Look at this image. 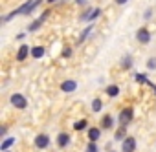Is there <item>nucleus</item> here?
I'll return each mask as SVG.
<instances>
[{"label": "nucleus", "instance_id": "nucleus-21", "mask_svg": "<svg viewBox=\"0 0 156 152\" xmlns=\"http://www.w3.org/2000/svg\"><path fill=\"white\" fill-rule=\"evenodd\" d=\"M136 81H138L140 85H149V86H152V83H151V81L145 77L143 73H136Z\"/></svg>", "mask_w": 156, "mask_h": 152}, {"label": "nucleus", "instance_id": "nucleus-17", "mask_svg": "<svg viewBox=\"0 0 156 152\" xmlns=\"http://www.w3.org/2000/svg\"><path fill=\"white\" fill-rule=\"evenodd\" d=\"M99 136H101L99 128H88V141H98Z\"/></svg>", "mask_w": 156, "mask_h": 152}, {"label": "nucleus", "instance_id": "nucleus-13", "mask_svg": "<svg viewBox=\"0 0 156 152\" xmlns=\"http://www.w3.org/2000/svg\"><path fill=\"white\" fill-rule=\"evenodd\" d=\"M44 53H46V51H44L42 46H33V48H31V57H33V59H41V57H44Z\"/></svg>", "mask_w": 156, "mask_h": 152}, {"label": "nucleus", "instance_id": "nucleus-7", "mask_svg": "<svg viewBox=\"0 0 156 152\" xmlns=\"http://www.w3.org/2000/svg\"><path fill=\"white\" fill-rule=\"evenodd\" d=\"M46 17H48V11H44L37 20H33V22L28 26V31H37V29H41V26H42V22L46 20Z\"/></svg>", "mask_w": 156, "mask_h": 152}, {"label": "nucleus", "instance_id": "nucleus-11", "mask_svg": "<svg viewBox=\"0 0 156 152\" xmlns=\"http://www.w3.org/2000/svg\"><path fill=\"white\" fill-rule=\"evenodd\" d=\"M68 143H70V136H68L66 132H61V134L57 136V147L64 148V147H68Z\"/></svg>", "mask_w": 156, "mask_h": 152}, {"label": "nucleus", "instance_id": "nucleus-20", "mask_svg": "<svg viewBox=\"0 0 156 152\" xmlns=\"http://www.w3.org/2000/svg\"><path fill=\"white\" fill-rule=\"evenodd\" d=\"M101 108H103V101L99 97H96L92 101V112H101Z\"/></svg>", "mask_w": 156, "mask_h": 152}, {"label": "nucleus", "instance_id": "nucleus-23", "mask_svg": "<svg viewBox=\"0 0 156 152\" xmlns=\"http://www.w3.org/2000/svg\"><path fill=\"white\" fill-rule=\"evenodd\" d=\"M147 70H156V57H151L147 60Z\"/></svg>", "mask_w": 156, "mask_h": 152}, {"label": "nucleus", "instance_id": "nucleus-25", "mask_svg": "<svg viewBox=\"0 0 156 152\" xmlns=\"http://www.w3.org/2000/svg\"><path fill=\"white\" fill-rule=\"evenodd\" d=\"M62 57H64V59L72 57V48H64V50H62Z\"/></svg>", "mask_w": 156, "mask_h": 152}, {"label": "nucleus", "instance_id": "nucleus-4", "mask_svg": "<svg viewBox=\"0 0 156 152\" xmlns=\"http://www.w3.org/2000/svg\"><path fill=\"white\" fill-rule=\"evenodd\" d=\"M136 39H138L140 44H149V42H151V31H149L147 28H140V29L136 31Z\"/></svg>", "mask_w": 156, "mask_h": 152}, {"label": "nucleus", "instance_id": "nucleus-3", "mask_svg": "<svg viewBox=\"0 0 156 152\" xmlns=\"http://www.w3.org/2000/svg\"><path fill=\"white\" fill-rule=\"evenodd\" d=\"M11 105H13L15 108L24 110V108L28 106V99H26L22 94H13V95H11Z\"/></svg>", "mask_w": 156, "mask_h": 152}, {"label": "nucleus", "instance_id": "nucleus-18", "mask_svg": "<svg viewBox=\"0 0 156 152\" xmlns=\"http://www.w3.org/2000/svg\"><path fill=\"white\" fill-rule=\"evenodd\" d=\"M94 29V24H88L83 31H81V35H79V39H77V40H79V42H83V40H87V37L90 35V31Z\"/></svg>", "mask_w": 156, "mask_h": 152}, {"label": "nucleus", "instance_id": "nucleus-8", "mask_svg": "<svg viewBox=\"0 0 156 152\" xmlns=\"http://www.w3.org/2000/svg\"><path fill=\"white\" fill-rule=\"evenodd\" d=\"M99 15H101V9H99V8H92V11H87V13L81 15V20H88V22H92V20L98 19Z\"/></svg>", "mask_w": 156, "mask_h": 152}, {"label": "nucleus", "instance_id": "nucleus-14", "mask_svg": "<svg viewBox=\"0 0 156 152\" xmlns=\"http://www.w3.org/2000/svg\"><path fill=\"white\" fill-rule=\"evenodd\" d=\"M112 125H114V119H112V116L105 114V116H103V121H101V126H103L105 130H108V128H112Z\"/></svg>", "mask_w": 156, "mask_h": 152}, {"label": "nucleus", "instance_id": "nucleus-1", "mask_svg": "<svg viewBox=\"0 0 156 152\" xmlns=\"http://www.w3.org/2000/svg\"><path fill=\"white\" fill-rule=\"evenodd\" d=\"M41 2H42V0H30V2L22 4L20 8H17L15 11L8 13V15L2 19V20H4V22H8V20H11V19H13V17H17V15H30V13H31V11H33V9H35L39 4H41Z\"/></svg>", "mask_w": 156, "mask_h": 152}, {"label": "nucleus", "instance_id": "nucleus-22", "mask_svg": "<svg viewBox=\"0 0 156 152\" xmlns=\"http://www.w3.org/2000/svg\"><path fill=\"white\" fill-rule=\"evenodd\" d=\"M121 66H123L125 70H129V68L132 66V55H125L123 60H121Z\"/></svg>", "mask_w": 156, "mask_h": 152}, {"label": "nucleus", "instance_id": "nucleus-29", "mask_svg": "<svg viewBox=\"0 0 156 152\" xmlns=\"http://www.w3.org/2000/svg\"><path fill=\"white\" fill-rule=\"evenodd\" d=\"M48 2H50V4H53V2H57V0H48Z\"/></svg>", "mask_w": 156, "mask_h": 152}, {"label": "nucleus", "instance_id": "nucleus-27", "mask_svg": "<svg viewBox=\"0 0 156 152\" xmlns=\"http://www.w3.org/2000/svg\"><path fill=\"white\" fill-rule=\"evenodd\" d=\"M127 2H129V0H116L118 6H123V4H127Z\"/></svg>", "mask_w": 156, "mask_h": 152}, {"label": "nucleus", "instance_id": "nucleus-15", "mask_svg": "<svg viewBox=\"0 0 156 152\" xmlns=\"http://www.w3.org/2000/svg\"><path fill=\"white\" fill-rule=\"evenodd\" d=\"M125 134H127V126H125V125H121V126L116 130L114 139H116V141H123V139H125Z\"/></svg>", "mask_w": 156, "mask_h": 152}, {"label": "nucleus", "instance_id": "nucleus-31", "mask_svg": "<svg viewBox=\"0 0 156 152\" xmlns=\"http://www.w3.org/2000/svg\"><path fill=\"white\" fill-rule=\"evenodd\" d=\"M4 152H9V150H4Z\"/></svg>", "mask_w": 156, "mask_h": 152}, {"label": "nucleus", "instance_id": "nucleus-6", "mask_svg": "<svg viewBox=\"0 0 156 152\" xmlns=\"http://www.w3.org/2000/svg\"><path fill=\"white\" fill-rule=\"evenodd\" d=\"M48 145H50V136L48 134H39L35 137V147L37 148H48Z\"/></svg>", "mask_w": 156, "mask_h": 152}, {"label": "nucleus", "instance_id": "nucleus-9", "mask_svg": "<svg viewBox=\"0 0 156 152\" xmlns=\"http://www.w3.org/2000/svg\"><path fill=\"white\" fill-rule=\"evenodd\" d=\"M77 90V83L75 81H64V83H61V92H64V94H72V92H75Z\"/></svg>", "mask_w": 156, "mask_h": 152}, {"label": "nucleus", "instance_id": "nucleus-26", "mask_svg": "<svg viewBox=\"0 0 156 152\" xmlns=\"http://www.w3.org/2000/svg\"><path fill=\"white\" fill-rule=\"evenodd\" d=\"M88 2V0H75V4H79V6H85Z\"/></svg>", "mask_w": 156, "mask_h": 152}, {"label": "nucleus", "instance_id": "nucleus-2", "mask_svg": "<svg viewBox=\"0 0 156 152\" xmlns=\"http://www.w3.org/2000/svg\"><path fill=\"white\" fill-rule=\"evenodd\" d=\"M132 119H134V110H132L130 106H127V108H123V110L119 112V123H121V125L127 126Z\"/></svg>", "mask_w": 156, "mask_h": 152}, {"label": "nucleus", "instance_id": "nucleus-16", "mask_svg": "<svg viewBox=\"0 0 156 152\" xmlns=\"http://www.w3.org/2000/svg\"><path fill=\"white\" fill-rule=\"evenodd\" d=\"M107 95H108V97H118V95H119V86H118V85L107 86Z\"/></svg>", "mask_w": 156, "mask_h": 152}, {"label": "nucleus", "instance_id": "nucleus-24", "mask_svg": "<svg viewBox=\"0 0 156 152\" xmlns=\"http://www.w3.org/2000/svg\"><path fill=\"white\" fill-rule=\"evenodd\" d=\"M87 152H98V147H96V141H88V147H87Z\"/></svg>", "mask_w": 156, "mask_h": 152}, {"label": "nucleus", "instance_id": "nucleus-30", "mask_svg": "<svg viewBox=\"0 0 156 152\" xmlns=\"http://www.w3.org/2000/svg\"><path fill=\"white\" fill-rule=\"evenodd\" d=\"M152 88H154V94H156V86H154V85H152Z\"/></svg>", "mask_w": 156, "mask_h": 152}, {"label": "nucleus", "instance_id": "nucleus-5", "mask_svg": "<svg viewBox=\"0 0 156 152\" xmlns=\"http://www.w3.org/2000/svg\"><path fill=\"white\" fill-rule=\"evenodd\" d=\"M121 150L123 152H134L136 150V139L134 137H125L121 141Z\"/></svg>", "mask_w": 156, "mask_h": 152}, {"label": "nucleus", "instance_id": "nucleus-19", "mask_svg": "<svg viewBox=\"0 0 156 152\" xmlns=\"http://www.w3.org/2000/svg\"><path fill=\"white\" fill-rule=\"evenodd\" d=\"M88 126V121L87 119H81V121H77V123H73V130H77V132H81V130H85Z\"/></svg>", "mask_w": 156, "mask_h": 152}, {"label": "nucleus", "instance_id": "nucleus-10", "mask_svg": "<svg viewBox=\"0 0 156 152\" xmlns=\"http://www.w3.org/2000/svg\"><path fill=\"white\" fill-rule=\"evenodd\" d=\"M28 55H31V48L26 46V44H22V46L19 48V51H17V60H24Z\"/></svg>", "mask_w": 156, "mask_h": 152}, {"label": "nucleus", "instance_id": "nucleus-12", "mask_svg": "<svg viewBox=\"0 0 156 152\" xmlns=\"http://www.w3.org/2000/svg\"><path fill=\"white\" fill-rule=\"evenodd\" d=\"M15 141H17L15 137H4V141L0 143V150H2V152H4V150H9V148L15 145Z\"/></svg>", "mask_w": 156, "mask_h": 152}, {"label": "nucleus", "instance_id": "nucleus-28", "mask_svg": "<svg viewBox=\"0 0 156 152\" xmlns=\"http://www.w3.org/2000/svg\"><path fill=\"white\" fill-rule=\"evenodd\" d=\"M151 15H152L151 11H145V13H143V19H151Z\"/></svg>", "mask_w": 156, "mask_h": 152}]
</instances>
